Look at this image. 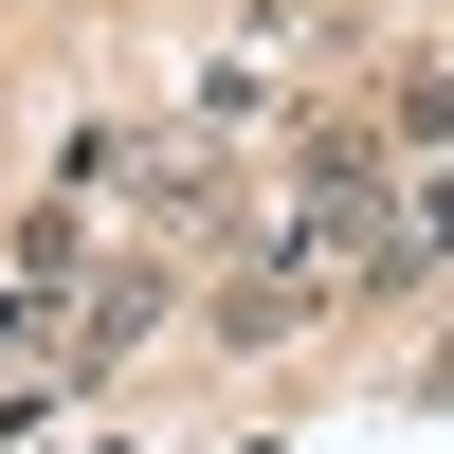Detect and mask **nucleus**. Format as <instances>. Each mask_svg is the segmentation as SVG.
<instances>
[{
    "instance_id": "1",
    "label": "nucleus",
    "mask_w": 454,
    "mask_h": 454,
    "mask_svg": "<svg viewBox=\"0 0 454 454\" xmlns=\"http://www.w3.org/2000/svg\"><path fill=\"white\" fill-rule=\"evenodd\" d=\"M291 237H309L327 273L382 237V128H346V109H327V128H291Z\"/></svg>"
},
{
    "instance_id": "2",
    "label": "nucleus",
    "mask_w": 454,
    "mask_h": 454,
    "mask_svg": "<svg viewBox=\"0 0 454 454\" xmlns=\"http://www.w3.org/2000/svg\"><path fill=\"white\" fill-rule=\"evenodd\" d=\"M327 291H346V273H327L309 237H237V273H218V309H200V327H218L237 364H273L291 327H327Z\"/></svg>"
},
{
    "instance_id": "3",
    "label": "nucleus",
    "mask_w": 454,
    "mask_h": 454,
    "mask_svg": "<svg viewBox=\"0 0 454 454\" xmlns=\"http://www.w3.org/2000/svg\"><path fill=\"white\" fill-rule=\"evenodd\" d=\"M128 200L164 218V254H237V237H254V182H237V145H128Z\"/></svg>"
},
{
    "instance_id": "4",
    "label": "nucleus",
    "mask_w": 454,
    "mask_h": 454,
    "mask_svg": "<svg viewBox=\"0 0 454 454\" xmlns=\"http://www.w3.org/2000/svg\"><path fill=\"white\" fill-rule=\"evenodd\" d=\"M164 309H182V254H128V273H91V291L55 309V364L91 382V364H128V346H145Z\"/></svg>"
},
{
    "instance_id": "5",
    "label": "nucleus",
    "mask_w": 454,
    "mask_h": 454,
    "mask_svg": "<svg viewBox=\"0 0 454 454\" xmlns=\"http://www.w3.org/2000/svg\"><path fill=\"white\" fill-rule=\"evenodd\" d=\"M382 145H454V55H400V91H382Z\"/></svg>"
},
{
    "instance_id": "6",
    "label": "nucleus",
    "mask_w": 454,
    "mask_h": 454,
    "mask_svg": "<svg viewBox=\"0 0 454 454\" xmlns=\"http://www.w3.org/2000/svg\"><path fill=\"white\" fill-rule=\"evenodd\" d=\"M237 19H254V55H346V36H364L346 0H237Z\"/></svg>"
}]
</instances>
